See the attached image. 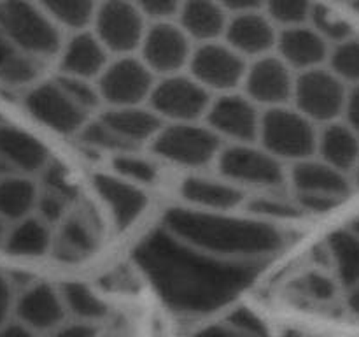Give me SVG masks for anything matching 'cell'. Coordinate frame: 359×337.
I'll use <instances>...</instances> for the list:
<instances>
[{
	"mask_svg": "<svg viewBox=\"0 0 359 337\" xmlns=\"http://www.w3.org/2000/svg\"><path fill=\"white\" fill-rule=\"evenodd\" d=\"M349 86L328 65L297 74L291 105L318 126L339 121L346 109Z\"/></svg>",
	"mask_w": 359,
	"mask_h": 337,
	"instance_id": "ba28073f",
	"label": "cell"
},
{
	"mask_svg": "<svg viewBox=\"0 0 359 337\" xmlns=\"http://www.w3.org/2000/svg\"><path fill=\"white\" fill-rule=\"evenodd\" d=\"M112 58L114 56L98 41L93 30L86 28V30L67 34L56 63H58V74L97 83Z\"/></svg>",
	"mask_w": 359,
	"mask_h": 337,
	"instance_id": "d6986e66",
	"label": "cell"
},
{
	"mask_svg": "<svg viewBox=\"0 0 359 337\" xmlns=\"http://www.w3.org/2000/svg\"><path fill=\"white\" fill-rule=\"evenodd\" d=\"M6 234H7V228H6V225H4V220H0V248L4 246V239H6Z\"/></svg>",
	"mask_w": 359,
	"mask_h": 337,
	"instance_id": "681fc988",
	"label": "cell"
},
{
	"mask_svg": "<svg viewBox=\"0 0 359 337\" xmlns=\"http://www.w3.org/2000/svg\"><path fill=\"white\" fill-rule=\"evenodd\" d=\"M175 21L195 44H205L223 41L230 14L217 0H182Z\"/></svg>",
	"mask_w": 359,
	"mask_h": 337,
	"instance_id": "d4e9b609",
	"label": "cell"
},
{
	"mask_svg": "<svg viewBox=\"0 0 359 337\" xmlns=\"http://www.w3.org/2000/svg\"><path fill=\"white\" fill-rule=\"evenodd\" d=\"M297 291L316 304H330L337 298L340 284L335 276L325 270H309L297 279Z\"/></svg>",
	"mask_w": 359,
	"mask_h": 337,
	"instance_id": "ab89813d",
	"label": "cell"
},
{
	"mask_svg": "<svg viewBox=\"0 0 359 337\" xmlns=\"http://www.w3.org/2000/svg\"><path fill=\"white\" fill-rule=\"evenodd\" d=\"M39 186L28 176L0 178V220L16 221L34 214Z\"/></svg>",
	"mask_w": 359,
	"mask_h": 337,
	"instance_id": "f546056e",
	"label": "cell"
},
{
	"mask_svg": "<svg viewBox=\"0 0 359 337\" xmlns=\"http://www.w3.org/2000/svg\"><path fill=\"white\" fill-rule=\"evenodd\" d=\"M65 34L86 30L93 23L100 0H35Z\"/></svg>",
	"mask_w": 359,
	"mask_h": 337,
	"instance_id": "1f68e13d",
	"label": "cell"
},
{
	"mask_svg": "<svg viewBox=\"0 0 359 337\" xmlns=\"http://www.w3.org/2000/svg\"><path fill=\"white\" fill-rule=\"evenodd\" d=\"M51 161L37 137L7 123H0V178L41 174Z\"/></svg>",
	"mask_w": 359,
	"mask_h": 337,
	"instance_id": "e0dca14e",
	"label": "cell"
},
{
	"mask_svg": "<svg viewBox=\"0 0 359 337\" xmlns=\"http://www.w3.org/2000/svg\"><path fill=\"white\" fill-rule=\"evenodd\" d=\"M297 72L276 53L249 62L242 90L256 105L265 111L290 105L293 100Z\"/></svg>",
	"mask_w": 359,
	"mask_h": 337,
	"instance_id": "2e32d148",
	"label": "cell"
},
{
	"mask_svg": "<svg viewBox=\"0 0 359 337\" xmlns=\"http://www.w3.org/2000/svg\"><path fill=\"white\" fill-rule=\"evenodd\" d=\"M0 123H2V116H0Z\"/></svg>",
	"mask_w": 359,
	"mask_h": 337,
	"instance_id": "f5cc1de1",
	"label": "cell"
},
{
	"mask_svg": "<svg viewBox=\"0 0 359 337\" xmlns=\"http://www.w3.org/2000/svg\"><path fill=\"white\" fill-rule=\"evenodd\" d=\"M223 146V140L203 121L165 123L151 143L158 158L188 168L216 164Z\"/></svg>",
	"mask_w": 359,
	"mask_h": 337,
	"instance_id": "52a82bcc",
	"label": "cell"
},
{
	"mask_svg": "<svg viewBox=\"0 0 359 337\" xmlns=\"http://www.w3.org/2000/svg\"><path fill=\"white\" fill-rule=\"evenodd\" d=\"M328 67L347 86L359 84V37L354 35L347 41L332 46Z\"/></svg>",
	"mask_w": 359,
	"mask_h": 337,
	"instance_id": "74e56055",
	"label": "cell"
},
{
	"mask_svg": "<svg viewBox=\"0 0 359 337\" xmlns=\"http://www.w3.org/2000/svg\"><path fill=\"white\" fill-rule=\"evenodd\" d=\"M330 51L332 44L309 23L279 32L276 55L297 74L328 65Z\"/></svg>",
	"mask_w": 359,
	"mask_h": 337,
	"instance_id": "7402d4cb",
	"label": "cell"
},
{
	"mask_svg": "<svg viewBox=\"0 0 359 337\" xmlns=\"http://www.w3.org/2000/svg\"><path fill=\"white\" fill-rule=\"evenodd\" d=\"M46 63L25 55L0 32V84L11 88L37 84Z\"/></svg>",
	"mask_w": 359,
	"mask_h": 337,
	"instance_id": "4dcf8cb0",
	"label": "cell"
},
{
	"mask_svg": "<svg viewBox=\"0 0 359 337\" xmlns=\"http://www.w3.org/2000/svg\"><path fill=\"white\" fill-rule=\"evenodd\" d=\"M181 195L186 206L200 211H217L231 213L237 207L244 206L248 197L245 190L233 185L221 176H188L181 183Z\"/></svg>",
	"mask_w": 359,
	"mask_h": 337,
	"instance_id": "cb8c5ba5",
	"label": "cell"
},
{
	"mask_svg": "<svg viewBox=\"0 0 359 337\" xmlns=\"http://www.w3.org/2000/svg\"><path fill=\"white\" fill-rule=\"evenodd\" d=\"M217 2L224 7V11H226L230 16H237V14L263 11L265 0H217Z\"/></svg>",
	"mask_w": 359,
	"mask_h": 337,
	"instance_id": "bcb514c9",
	"label": "cell"
},
{
	"mask_svg": "<svg viewBox=\"0 0 359 337\" xmlns=\"http://www.w3.org/2000/svg\"><path fill=\"white\" fill-rule=\"evenodd\" d=\"M98 119L111 130L126 151H137L142 144L153 143L163 128V119L149 105L132 107H105Z\"/></svg>",
	"mask_w": 359,
	"mask_h": 337,
	"instance_id": "ffe728a7",
	"label": "cell"
},
{
	"mask_svg": "<svg viewBox=\"0 0 359 337\" xmlns=\"http://www.w3.org/2000/svg\"><path fill=\"white\" fill-rule=\"evenodd\" d=\"M351 178H353V183H356V185H359V165H358L356 171L353 172V176H351Z\"/></svg>",
	"mask_w": 359,
	"mask_h": 337,
	"instance_id": "f907efd6",
	"label": "cell"
},
{
	"mask_svg": "<svg viewBox=\"0 0 359 337\" xmlns=\"http://www.w3.org/2000/svg\"><path fill=\"white\" fill-rule=\"evenodd\" d=\"M14 290L11 281L4 274H0V326L6 325L11 319V315H14Z\"/></svg>",
	"mask_w": 359,
	"mask_h": 337,
	"instance_id": "ee69618b",
	"label": "cell"
},
{
	"mask_svg": "<svg viewBox=\"0 0 359 337\" xmlns=\"http://www.w3.org/2000/svg\"><path fill=\"white\" fill-rule=\"evenodd\" d=\"M351 228H353V230L356 232V234H359V218H358L356 221H354V223H353V227H351Z\"/></svg>",
	"mask_w": 359,
	"mask_h": 337,
	"instance_id": "816d5d0a",
	"label": "cell"
},
{
	"mask_svg": "<svg viewBox=\"0 0 359 337\" xmlns=\"http://www.w3.org/2000/svg\"><path fill=\"white\" fill-rule=\"evenodd\" d=\"M195 46L175 20L156 21L149 23L137 56L154 76L167 77L188 70Z\"/></svg>",
	"mask_w": 359,
	"mask_h": 337,
	"instance_id": "5bb4252c",
	"label": "cell"
},
{
	"mask_svg": "<svg viewBox=\"0 0 359 337\" xmlns=\"http://www.w3.org/2000/svg\"><path fill=\"white\" fill-rule=\"evenodd\" d=\"M14 318L35 333H48L62 325L67 318V309L60 288L48 283L30 284L16 298Z\"/></svg>",
	"mask_w": 359,
	"mask_h": 337,
	"instance_id": "44dd1931",
	"label": "cell"
},
{
	"mask_svg": "<svg viewBox=\"0 0 359 337\" xmlns=\"http://www.w3.org/2000/svg\"><path fill=\"white\" fill-rule=\"evenodd\" d=\"M58 83L65 88L67 93L91 114L93 111H97L102 105L100 93H98V88L95 81L81 79V77H72V76H63V74H58L56 76Z\"/></svg>",
	"mask_w": 359,
	"mask_h": 337,
	"instance_id": "60d3db41",
	"label": "cell"
},
{
	"mask_svg": "<svg viewBox=\"0 0 359 337\" xmlns=\"http://www.w3.org/2000/svg\"><path fill=\"white\" fill-rule=\"evenodd\" d=\"M0 32L20 51L42 63L56 62L67 37L35 0H0Z\"/></svg>",
	"mask_w": 359,
	"mask_h": 337,
	"instance_id": "3957f363",
	"label": "cell"
},
{
	"mask_svg": "<svg viewBox=\"0 0 359 337\" xmlns=\"http://www.w3.org/2000/svg\"><path fill=\"white\" fill-rule=\"evenodd\" d=\"M149 23L175 20L182 0H132Z\"/></svg>",
	"mask_w": 359,
	"mask_h": 337,
	"instance_id": "b9f144b4",
	"label": "cell"
},
{
	"mask_svg": "<svg viewBox=\"0 0 359 337\" xmlns=\"http://www.w3.org/2000/svg\"><path fill=\"white\" fill-rule=\"evenodd\" d=\"M216 165L221 178L242 190H279L287 179L284 161L269 153L259 143L224 144Z\"/></svg>",
	"mask_w": 359,
	"mask_h": 337,
	"instance_id": "8992f818",
	"label": "cell"
},
{
	"mask_svg": "<svg viewBox=\"0 0 359 337\" xmlns=\"http://www.w3.org/2000/svg\"><path fill=\"white\" fill-rule=\"evenodd\" d=\"M161 227L200 251L233 262L266 263L286 244L276 223L188 206L168 209Z\"/></svg>",
	"mask_w": 359,
	"mask_h": 337,
	"instance_id": "7a4b0ae2",
	"label": "cell"
},
{
	"mask_svg": "<svg viewBox=\"0 0 359 337\" xmlns=\"http://www.w3.org/2000/svg\"><path fill=\"white\" fill-rule=\"evenodd\" d=\"M53 251L63 262H79L98 248V232L93 218L83 211H72L60 221Z\"/></svg>",
	"mask_w": 359,
	"mask_h": 337,
	"instance_id": "484cf974",
	"label": "cell"
},
{
	"mask_svg": "<svg viewBox=\"0 0 359 337\" xmlns=\"http://www.w3.org/2000/svg\"><path fill=\"white\" fill-rule=\"evenodd\" d=\"M44 337H97V329L93 323L86 322H63L56 329L49 330Z\"/></svg>",
	"mask_w": 359,
	"mask_h": 337,
	"instance_id": "7bdbcfd3",
	"label": "cell"
},
{
	"mask_svg": "<svg viewBox=\"0 0 359 337\" xmlns=\"http://www.w3.org/2000/svg\"><path fill=\"white\" fill-rule=\"evenodd\" d=\"M314 0H265L263 13L283 30L309 23Z\"/></svg>",
	"mask_w": 359,
	"mask_h": 337,
	"instance_id": "8d00e7d4",
	"label": "cell"
},
{
	"mask_svg": "<svg viewBox=\"0 0 359 337\" xmlns=\"http://www.w3.org/2000/svg\"><path fill=\"white\" fill-rule=\"evenodd\" d=\"M263 109L244 91L214 95L203 123L224 144L258 143Z\"/></svg>",
	"mask_w": 359,
	"mask_h": 337,
	"instance_id": "9a60e30c",
	"label": "cell"
},
{
	"mask_svg": "<svg viewBox=\"0 0 359 337\" xmlns=\"http://www.w3.org/2000/svg\"><path fill=\"white\" fill-rule=\"evenodd\" d=\"M0 337H37V333L14 318L0 326Z\"/></svg>",
	"mask_w": 359,
	"mask_h": 337,
	"instance_id": "7dc6e473",
	"label": "cell"
},
{
	"mask_svg": "<svg viewBox=\"0 0 359 337\" xmlns=\"http://www.w3.org/2000/svg\"><path fill=\"white\" fill-rule=\"evenodd\" d=\"M23 104L32 118L63 136H77L91 119L90 112L67 93L56 77L30 86Z\"/></svg>",
	"mask_w": 359,
	"mask_h": 337,
	"instance_id": "4fadbf2b",
	"label": "cell"
},
{
	"mask_svg": "<svg viewBox=\"0 0 359 337\" xmlns=\"http://www.w3.org/2000/svg\"><path fill=\"white\" fill-rule=\"evenodd\" d=\"M249 62L224 41L196 44L186 72L212 95L242 90Z\"/></svg>",
	"mask_w": 359,
	"mask_h": 337,
	"instance_id": "7c38bea8",
	"label": "cell"
},
{
	"mask_svg": "<svg viewBox=\"0 0 359 337\" xmlns=\"http://www.w3.org/2000/svg\"><path fill=\"white\" fill-rule=\"evenodd\" d=\"M214 95L188 72L158 77L147 105L163 123L203 121Z\"/></svg>",
	"mask_w": 359,
	"mask_h": 337,
	"instance_id": "9c48e42d",
	"label": "cell"
},
{
	"mask_svg": "<svg viewBox=\"0 0 359 337\" xmlns=\"http://www.w3.org/2000/svg\"><path fill=\"white\" fill-rule=\"evenodd\" d=\"M193 337H269V333L252 312L238 311L228 322L207 326Z\"/></svg>",
	"mask_w": 359,
	"mask_h": 337,
	"instance_id": "d590c367",
	"label": "cell"
},
{
	"mask_svg": "<svg viewBox=\"0 0 359 337\" xmlns=\"http://www.w3.org/2000/svg\"><path fill=\"white\" fill-rule=\"evenodd\" d=\"M280 28L263 11L230 16L223 41L252 62L276 53Z\"/></svg>",
	"mask_w": 359,
	"mask_h": 337,
	"instance_id": "ac0fdd59",
	"label": "cell"
},
{
	"mask_svg": "<svg viewBox=\"0 0 359 337\" xmlns=\"http://www.w3.org/2000/svg\"><path fill=\"white\" fill-rule=\"evenodd\" d=\"M316 157L353 176L359 165V133L354 132L344 119L319 126Z\"/></svg>",
	"mask_w": 359,
	"mask_h": 337,
	"instance_id": "4316f807",
	"label": "cell"
},
{
	"mask_svg": "<svg viewBox=\"0 0 359 337\" xmlns=\"http://www.w3.org/2000/svg\"><path fill=\"white\" fill-rule=\"evenodd\" d=\"M344 121L359 133V84L356 86H349V93H347L346 109H344Z\"/></svg>",
	"mask_w": 359,
	"mask_h": 337,
	"instance_id": "f6af8a7d",
	"label": "cell"
},
{
	"mask_svg": "<svg viewBox=\"0 0 359 337\" xmlns=\"http://www.w3.org/2000/svg\"><path fill=\"white\" fill-rule=\"evenodd\" d=\"M298 206L305 214H323L339 207L353 192V178L312 157L293 164L287 174Z\"/></svg>",
	"mask_w": 359,
	"mask_h": 337,
	"instance_id": "5b68a950",
	"label": "cell"
},
{
	"mask_svg": "<svg viewBox=\"0 0 359 337\" xmlns=\"http://www.w3.org/2000/svg\"><path fill=\"white\" fill-rule=\"evenodd\" d=\"M328 263L339 284L346 290L359 283V234L353 228L333 232L325 244Z\"/></svg>",
	"mask_w": 359,
	"mask_h": 337,
	"instance_id": "f1b7e54d",
	"label": "cell"
},
{
	"mask_svg": "<svg viewBox=\"0 0 359 337\" xmlns=\"http://www.w3.org/2000/svg\"><path fill=\"white\" fill-rule=\"evenodd\" d=\"M244 206L251 213V216L270 221V223L277 220H298L305 214L293 195H283L277 190H265V192L256 193L255 197H249L245 200Z\"/></svg>",
	"mask_w": 359,
	"mask_h": 337,
	"instance_id": "836d02e7",
	"label": "cell"
},
{
	"mask_svg": "<svg viewBox=\"0 0 359 337\" xmlns=\"http://www.w3.org/2000/svg\"><path fill=\"white\" fill-rule=\"evenodd\" d=\"M112 172L119 178L139 186H147L158 179V167L151 158L139 154L137 151L112 154Z\"/></svg>",
	"mask_w": 359,
	"mask_h": 337,
	"instance_id": "e575fe53",
	"label": "cell"
},
{
	"mask_svg": "<svg viewBox=\"0 0 359 337\" xmlns=\"http://www.w3.org/2000/svg\"><path fill=\"white\" fill-rule=\"evenodd\" d=\"M132 258L158 297L174 312L202 316L248 290L265 263L233 262L193 248L163 227L149 232Z\"/></svg>",
	"mask_w": 359,
	"mask_h": 337,
	"instance_id": "6da1fadb",
	"label": "cell"
},
{
	"mask_svg": "<svg viewBox=\"0 0 359 337\" xmlns=\"http://www.w3.org/2000/svg\"><path fill=\"white\" fill-rule=\"evenodd\" d=\"M319 126L293 105L265 109L258 143L280 161L307 160L316 157Z\"/></svg>",
	"mask_w": 359,
	"mask_h": 337,
	"instance_id": "277c9868",
	"label": "cell"
},
{
	"mask_svg": "<svg viewBox=\"0 0 359 337\" xmlns=\"http://www.w3.org/2000/svg\"><path fill=\"white\" fill-rule=\"evenodd\" d=\"M347 308L356 318H359V283L347 290Z\"/></svg>",
	"mask_w": 359,
	"mask_h": 337,
	"instance_id": "c3c4849f",
	"label": "cell"
},
{
	"mask_svg": "<svg viewBox=\"0 0 359 337\" xmlns=\"http://www.w3.org/2000/svg\"><path fill=\"white\" fill-rule=\"evenodd\" d=\"M91 30L112 56L137 55L149 21L132 0H100Z\"/></svg>",
	"mask_w": 359,
	"mask_h": 337,
	"instance_id": "30bf717a",
	"label": "cell"
},
{
	"mask_svg": "<svg viewBox=\"0 0 359 337\" xmlns=\"http://www.w3.org/2000/svg\"><path fill=\"white\" fill-rule=\"evenodd\" d=\"M309 25L316 32H319L332 46L354 37L353 27H351L349 21H346L339 14L333 13L332 7L325 6V4H314L311 18H309Z\"/></svg>",
	"mask_w": 359,
	"mask_h": 337,
	"instance_id": "f35d334b",
	"label": "cell"
},
{
	"mask_svg": "<svg viewBox=\"0 0 359 337\" xmlns=\"http://www.w3.org/2000/svg\"><path fill=\"white\" fill-rule=\"evenodd\" d=\"M158 77L137 55L114 56L97 79L102 105L132 107L146 105Z\"/></svg>",
	"mask_w": 359,
	"mask_h": 337,
	"instance_id": "8fae6325",
	"label": "cell"
},
{
	"mask_svg": "<svg viewBox=\"0 0 359 337\" xmlns=\"http://www.w3.org/2000/svg\"><path fill=\"white\" fill-rule=\"evenodd\" d=\"M91 183L118 230L128 228L146 209L147 195L142 186L126 181L114 172H98Z\"/></svg>",
	"mask_w": 359,
	"mask_h": 337,
	"instance_id": "603a6c76",
	"label": "cell"
},
{
	"mask_svg": "<svg viewBox=\"0 0 359 337\" xmlns=\"http://www.w3.org/2000/svg\"><path fill=\"white\" fill-rule=\"evenodd\" d=\"M60 293L65 304L67 316H72V319L95 323L107 316V304L88 284L69 281L60 286Z\"/></svg>",
	"mask_w": 359,
	"mask_h": 337,
	"instance_id": "d6a6232c",
	"label": "cell"
},
{
	"mask_svg": "<svg viewBox=\"0 0 359 337\" xmlns=\"http://www.w3.org/2000/svg\"><path fill=\"white\" fill-rule=\"evenodd\" d=\"M55 235L51 225L37 214L16 221L7 230L2 249L13 256H42L53 249Z\"/></svg>",
	"mask_w": 359,
	"mask_h": 337,
	"instance_id": "83f0119b",
	"label": "cell"
}]
</instances>
